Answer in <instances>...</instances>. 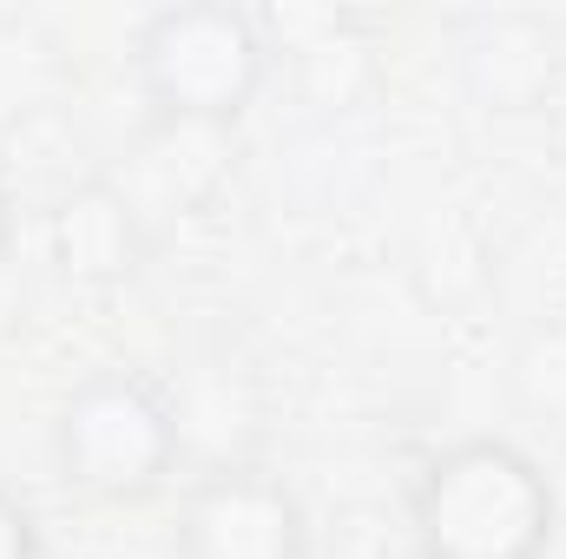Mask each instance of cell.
I'll list each match as a JSON object with an SVG mask.
<instances>
[{"mask_svg":"<svg viewBox=\"0 0 566 559\" xmlns=\"http://www.w3.org/2000/svg\"><path fill=\"white\" fill-rule=\"evenodd\" d=\"M0 559H46L40 520H33V507L13 487H0Z\"/></svg>","mask_w":566,"mask_h":559,"instance_id":"cell-8","label":"cell"},{"mask_svg":"<svg viewBox=\"0 0 566 559\" xmlns=\"http://www.w3.org/2000/svg\"><path fill=\"white\" fill-rule=\"evenodd\" d=\"M171 559H310V507L271 467L218 461L178 494Z\"/></svg>","mask_w":566,"mask_h":559,"instance_id":"cell-4","label":"cell"},{"mask_svg":"<svg viewBox=\"0 0 566 559\" xmlns=\"http://www.w3.org/2000/svg\"><path fill=\"white\" fill-rule=\"evenodd\" d=\"M554 33L527 13H501V20H481L474 40H468V73L474 86L494 99V106H534L554 80Z\"/></svg>","mask_w":566,"mask_h":559,"instance_id":"cell-7","label":"cell"},{"mask_svg":"<svg viewBox=\"0 0 566 559\" xmlns=\"http://www.w3.org/2000/svg\"><path fill=\"white\" fill-rule=\"evenodd\" d=\"M133 86L151 119H191V126H238L251 99L271 80V46L258 13L198 0V7H158L133 33Z\"/></svg>","mask_w":566,"mask_h":559,"instance_id":"cell-3","label":"cell"},{"mask_svg":"<svg viewBox=\"0 0 566 559\" xmlns=\"http://www.w3.org/2000/svg\"><path fill=\"white\" fill-rule=\"evenodd\" d=\"M13 184H7V171H0V257H7V244H13Z\"/></svg>","mask_w":566,"mask_h":559,"instance_id":"cell-9","label":"cell"},{"mask_svg":"<svg viewBox=\"0 0 566 559\" xmlns=\"http://www.w3.org/2000/svg\"><path fill=\"white\" fill-rule=\"evenodd\" d=\"M185 461V409L145 369H93L53 415V467L73 494L133 507Z\"/></svg>","mask_w":566,"mask_h":559,"instance_id":"cell-2","label":"cell"},{"mask_svg":"<svg viewBox=\"0 0 566 559\" xmlns=\"http://www.w3.org/2000/svg\"><path fill=\"white\" fill-rule=\"evenodd\" d=\"M238 171V126H191V119H145V133L119 165H106V184L139 211L151 238L198 218Z\"/></svg>","mask_w":566,"mask_h":559,"instance_id":"cell-5","label":"cell"},{"mask_svg":"<svg viewBox=\"0 0 566 559\" xmlns=\"http://www.w3.org/2000/svg\"><path fill=\"white\" fill-rule=\"evenodd\" d=\"M416 559H547L560 494L547 467L507 434H468L428 454L409 481Z\"/></svg>","mask_w":566,"mask_h":559,"instance_id":"cell-1","label":"cell"},{"mask_svg":"<svg viewBox=\"0 0 566 559\" xmlns=\"http://www.w3.org/2000/svg\"><path fill=\"white\" fill-rule=\"evenodd\" d=\"M46 251H53V271L73 283V289H119L145 271V257L158 251V238L139 224V211L99 178L73 184L53 211H46Z\"/></svg>","mask_w":566,"mask_h":559,"instance_id":"cell-6","label":"cell"}]
</instances>
